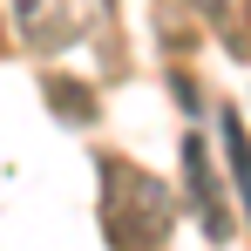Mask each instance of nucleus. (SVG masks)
<instances>
[{"label": "nucleus", "instance_id": "nucleus-1", "mask_svg": "<svg viewBox=\"0 0 251 251\" xmlns=\"http://www.w3.org/2000/svg\"><path fill=\"white\" fill-rule=\"evenodd\" d=\"M102 176V238L109 251H163L170 231H176V197H170L163 176H150V170H136L129 156H102L95 163Z\"/></svg>", "mask_w": 251, "mask_h": 251}, {"label": "nucleus", "instance_id": "nucleus-2", "mask_svg": "<svg viewBox=\"0 0 251 251\" xmlns=\"http://www.w3.org/2000/svg\"><path fill=\"white\" fill-rule=\"evenodd\" d=\"M102 21V0H14V27L34 54H61L75 48Z\"/></svg>", "mask_w": 251, "mask_h": 251}, {"label": "nucleus", "instance_id": "nucleus-3", "mask_svg": "<svg viewBox=\"0 0 251 251\" xmlns=\"http://www.w3.org/2000/svg\"><path fill=\"white\" fill-rule=\"evenodd\" d=\"M183 190H190V210H197L204 238H210V245H224V238H231V210H224L217 170H210V156H204V143H197V136H183Z\"/></svg>", "mask_w": 251, "mask_h": 251}, {"label": "nucleus", "instance_id": "nucleus-4", "mask_svg": "<svg viewBox=\"0 0 251 251\" xmlns=\"http://www.w3.org/2000/svg\"><path fill=\"white\" fill-rule=\"evenodd\" d=\"M217 136H224V156H231V183H238V197H245V224H251V136H245V123H238V116H231V109H224V116H217Z\"/></svg>", "mask_w": 251, "mask_h": 251}, {"label": "nucleus", "instance_id": "nucleus-5", "mask_svg": "<svg viewBox=\"0 0 251 251\" xmlns=\"http://www.w3.org/2000/svg\"><path fill=\"white\" fill-rule=\"evenodd\" d=\"M48 95L61 102V123H88V116H95V95H88L82 82H61V75H48Z\"/></svg>", "mask_w": 251, "mask_h": 251}]
</instances>
